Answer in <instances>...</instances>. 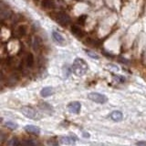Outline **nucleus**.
Wrapping results in <instances>:
<instances>
[{
	"label": "nucleus",
	"mask_w": 146,
	"mask_h": 146,
	"mask_svg": "<svg viewBox=\"0 0 146 146\" xmlns=\"http://www.w3.org/2000/svg\"><path fill=\"white\" fill-rule=\"evenodd\" d=\"M53 93H54V90L52 87H45V88H43L40 91V95L44 98L49 97V96H51Z\"/></svg>",
	"instance_id": "6e6552de"
},
{
	"label": "nucleus",
	"mask_w": 146,
	"mask_h": 146,
	"mask_svg": "<svg viewBox=\"0 0 146 146\" xmlns=\"http://www.w3.org/2000/svg\"><path fill=\"white\" fill-rule=\"evenodd\" d=\"M136 144L137 145H146V141H138Z\"/></svg>",
	"instance_id": "4be33fe9"
},
{
	"label": "nucleus",
	"mask_w": 146,
	"mask_h": 146,
	"mask_svg": "<svg viewBox=\"0 0 146 146\" xmlns=\"http://www.w3.org/2000/svg\"><path fill=\"white\" fill-rule=\"evenodd\" d=\"M83 134H84L85 137H90V134H89V133H88V134H87V133H83Z\"/></svg>",
	"instance_id": "5701e85b"
},
{
	"label": "nucleus",
	"mask_w": 146,
	"mask_h": 146,
	"mask_svg": "<svg viewBox=\"0 0 146 146\" xmlns=\"http://www.w3.org/2000/svg\"><path fill=\"white\" fill-rule=\"evenodd\" d=\"M34 56H33V54H31V53H29V54H27V58H26V63H27V67H29V68H31L32 66L34 65Z\"/></svg>",
	"instance_id": "4468645a"
},
{
	"label": "nucleus",
	"mask_w": 146,
	"mask_h": 146,
	"mask_svg": "<svg viewBox=\"0 0 146 146\" xmlns=\"http://www.w3.org/2000/svg\"><path fill=\"white\" fill-rule=\"evenodd\" d=\"M87 19V16L86 15H81L79 18H78V23L81 25H84V23Z\"/></svg>",
	"instance_id": "aec40b11"
},
{
	"label": "nucleus",
	"mask_w": 146,
	"mask_h": 146,
	"mask_svg": "<svg viewBox=\"0 0 146 146\" xmlns=\"http://www.w3.org/2000/svg\"><path fill=\"white\" fill-rule=\"evenodd\" d=\"M21 112L23 115H25L27 118L31 119V120H39L40 119V115L38 113V111L34 110L33 108L29 107V106H24L21 108Z\"/></svg>",
	"instance_id": "f03ea898"
},
{
	"label": "nucleus",
	"mask_w": 146,
	"mask_h": 146,
	"mask_svg": "<svg viewBox=\"0 0 146 146\" xmlns=\"http://www.w3.org/2000/svg\"><path fill=\"white\" fill-rule=\"evenodd\" d=\"M32 47H33L34 50L38 51V50L42 48V39H41L38 36H35L32 40Z\"/></svg>",
	"instance_id": "423d86ee"
},
{
	"label": "nucleus",
	"mask_w": 146,
	"mask_h": 146,
	"mask_svg": "<svg viewBox=\"0 0 146 146\" xmlns=\"http://www.w3.org/2000/svg\"><path fill=\"white\" fill-rule=\"evenodd\" d=\"M52 36H53V39L56 41V42L59 43V44H62V43H64V41H65V40H64V38L62 36V35L58 33V32H56V31H54L52 33Z\"/></svg>",
	"instance_id": "f8f14e48"
},
{
	"label": "nucleus",
	"mask_w": 146,
	"mask_h": 146,
	"mask_svg": "<svg viewBox=\"0 0 146 146\" xmlns=\"http://www.w3.org/2000/svg\"><path fill=\"white\" fill-rule=\"evenodd\" d=\"M27 26L21 25V26H19V27H17V34L19 35V36H25L27 34Z\"/></svg>",
	"instance_id": "dca6fc26"
},
{
	"label": "nucleus",
	"mask_w": 146,
	"mask_h": 146,
	"mask_svg": "<svg viewBox=\"0 0 146 146\" xmlns=\"http://www.w3.org/2000/svg\"><path fill=\"white\" fill-rule=\"evenodd\" d=\"M11 16H12V12L10 10H8V9H6V10H5L4 7H1V17H2V19H7V18L11 17Z\"/></svg>",
	"instance_id": "2eb2a0df"
},
{
	"label": "nucleus",
	"mask_w": 146,
	"mask_h": 146,
	"mask_svg": "<svg viewBox=\"0 0 146 146\" xmlns=\"http://www.w3.org/2000/svg\"><path fill=\"white\" fill-rule=\"evenodd\" d=\"M110 117H111V119L114 121H122V119H123L122 113L121 111H115L111 112V115H110Z\"/></svg>",
	"instance_id": "1a4fd4ad"
},
{
	"label": "nucleus",
	"mask_w": 146,
	"mask_h": 146,
	"mask_svg": "<svg viewBox=\"0 0 146 146\" xmlns=\"http://www.w3.org/2000/svg\"><path fill=\"white\" fill-rule=\"evenodd\" d=\"M56 19L58 24H60L61 26H68L71 21L70 17L65 12H58L57 14Z\"/></svg>",
	"instance_id": "20e7f679"
},
{
	"label": "nucleus",
	"mask_w": 146,
	"mask_h": 146,
	"mask_svg": "<svg viewBox=\"0 0 146 146\" xmlns=\"http://www.w3.org/2000/svg\"><path fill=\"white\" fill-rule=\"evenodd\" d=\"M89 70L88 64H87L82 58H76L72 65V70L75 73V75L81 77L84 76Z\"/></svg>",
	"instance_id": "f257e3e1"
},
{
	"label": "nucleus",
	"mask_w": 146,
	"mask_h": 146,
	"mask_svg": "<svg viewBox=\"0 0 146 146\" xmlns=\"http://www.w3.org/2000/svg\"><path fill=\"white\" fill-rule=\"evenodd\" d=\"M71 32L75 36H77L78 38H81V36H83V32L80 29V27H78L77 25H73L71 26Z\"/></svg>",
	"instance_id": "9d476101"
},
{
	"label": "nucleus",
	"mask_w": 146,
	"mask_h": 146,
	"mask_svg": "<svg viewBox=\"0 0 146 146\" xmlns=\"http://www.w3.org/2000/svg\"><path fill=\"white\" fill-rule=\"evenodd\" d=\"M80 109H81V104L80 102H70V104L68 105V111L71 112V113H75V114L80 113Z\"/></svg>",
	"instance_id": "39448f33"
},
{
	"label": "nucleus",
	"mask_w": 146,
	"mask_h": 146,
	"mask_svg": "<svg viewBox=\"0 0 146 146\" xmlns=\"http://www.w3.org/2000/svg\"><path fill=\"white\" fill-rule=\"evenodd\" d=\"M60 143L62 144H75V140L70 136H63L60 138Z\"/></svg>",
	"instance_id": "9b49d317"
},
{
	"label": "nucleus",
	"mask_w": 146,
	"mask_h": 146,
	"mask_svg": "<svg viewBox=\"0 0 146 146\" xmlns=\"http://www.w3.org/2000/svg\"><path fill=\"white\" fill-rule=\"evenodd\" d=\"M34 1H38V0H34Z\"/></svg>",
	"instance_id": "b1692460"
},
{
	"label": "nucleus",
	"mask_w": 146,
	"mask_h": 146,
	"mask_svg": "<svg viewBox=\"0 0 146 146\" xmlns=\"http://www.w3.org/2000/svg\"><path fill=\"white\" fill-rule=\"evenodd\" d=\"M12 1H14V0H12Z\"/></svg>",
	"instance_id": "393cba45"
},
{
	"label": "nucleus",
	"mask_w": 146,
	"mask_h": 146,
	"mask_svg": "<svg viewBox=\"0 0 146 146\" xmlns=\"http://www.w3.org/2000/svg\"><path fill=\"white\" fill-rule=\"evenodd\" d=\"M88 98L92 100V102H95L97 103H100V104H104L107 102L108 100V98L106 97L105 95L103 94H100L99 92H90L88 94Z\"/></svg>",
	"instance_id": "7ed1b4c3"
},
{
	"label": "nucleus",
	"mask_w": 146,
	"mask_h": 146,
	"mask_svg": "<svg viewBox=\"0 0 146 146\" xmlns=\"http://www.w3.org/2000/svg\"><path fill=\"white\" fill-rule=\"evenodd\" d=\"M25 131L29 134H33V135H38L40 133V129L36 126L33 125H27L25 127Z\"/></svg>",
	"instance_id": "0eeeda50"
},
{
	"label": "nucleus",
	"mask_w": 146,
	"mask_h": 146,
	"mask_svg": "<svg viewBox=\"0 0 146 146\" xmlns=\"http://www.w3.org/2000/svg\"><path fill=\"white\" fill-rule=\"evenodd\" d=\"M21 143L22 144H26V145H34V144H36L34 141H22Z\"/></svg>",
	"instance_id": "412c9836"
},
{
	"label": "nucleus",
	"mask_w": 146,
	"mask_h": 146,
	"mask_svg": "<svg viewBox=\"0 0 146 146\" xmlns=\"http://www.w3.org/2000/svg\"><path fill=\"white\" fill-rule=\"evenodd\" d=\"M41 7L45 9L53 8L54 7V2L52 0H42L41 1Z\"/></svg>",
	"instance_id": "ddd939ff"
},
{
	"label": "nucleus",
	"mask_w": 146,
	"mask_h": 146,
	"mask_svg": "<svg viewBox=\"0 0 146 146\" xmlns=\"http://www.w3.org/2000/svg\"><path fill=\"white\" fill-rule=\"evenodd\" d=\"M5 126L9 128V129H11V130H15L17 128V124L15 122H12V121H7L6 122V124H5Z\"/></svg>",
	"instance_id": "a211bd4d"
},
{
	"label": "nucleus",
	"mask_w": 146,
	"mask_h": 146,
	"mask_svg": "<svg viewBox=\"0 0 146 146\" xmlns=\"http://www.w3.org/2000/svg\"><path fill=\"white\" fill-rule=\"evenodd\" d=\"M7 143V145H10V146H17V145H19L21 143L19 141H17V139L12 138L11 140H9Z\"/></svg>",
	"instance_id": "f3484780"
},
{
	"label": "nucleus",
	"mask_w": 146,
	"mask_h": 146,
	"mask_svg": "<svg viewBox=\"0 0 146 146\" xmlns=\"http://www.w3.org/2000/svg\"><path fill=\"white\" fill-rule=\"evenodd\" d=\"M86 53H87V55H88L89 57H90L91 58H94V59H99V58H100V57L98 56L97 54L94 53V52H92V51H90V50H87Z\"/></svg>",
	"instance_id": "6ab92c4d"
}]
</instances>
